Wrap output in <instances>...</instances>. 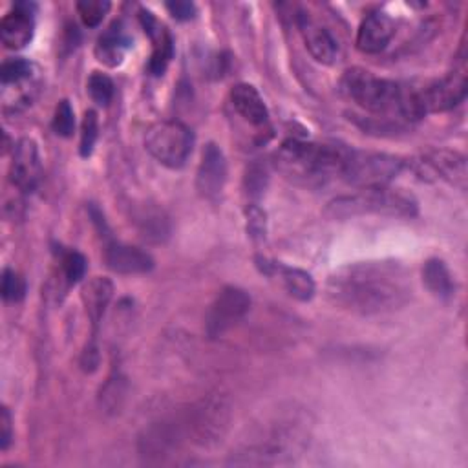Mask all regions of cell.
<instances>
[{
    "label": "cell",
    "mask_w": 468,
    "mask_h": 468,
    "mask_svg": "<svg viewBox=\"0 0 468 468\" xmlns=\"http://www.w3.org/2000/svg\"><path fill=\"white\" fill-rule=\"evenodd\" d=\"M265 170L258 165L250 166L247 170V186H249V192L254 194V192H261L265 188V183H267V177H265Z\"/></svg>",
    "instance_id": "cell-32"
},
{
    "label": "cell",
    "mask_w": 468,
    "mask_h": 468,
    "mask_svg": "<svg viewBox=\"0 0 468 468\" xmlns=\"http://www.w3.org/2000/svg\"><path fill=\"white\" fill-rule=\"evenodd\" d=\"M26 292L24 278L13 269H4L2 274V296L9 302H18Z\"/></svg>",
    "instance_id": "cell-30"
},
{
    "label": "cell",
    "mask_w": 468,
    "mask_h": 468,
    "mask_svg": "<svg viewBox=\"0 0 468 468\" xmlns=\"http://www.w3.org/2000/svg\"><path fill=\"white\" fill-rule=\"evenodd\" d=\"M466 86H468L466 73L463 69L450 71L441 79H435L419 86L424 115L455 108L459 102L464 101Z\"/></svg>",
    "instance_id": "cell-9"
},
{
    "label": "cell",
    "mask_w": 468,
    "mask_h": 468,
    "mask_svg": "<svg viewBox=\"0 0 468 468\" xmlns=\"http://www.w3.org/2000/svg\"><path fill=\"white\" fill-rule=\"evenodd\" d=\"M305 431L298 420H278L232 453L234 464H274L303 448Z\"/></svg>",
    "instance_id": "cell-5"
},
{
    "label": "cell",
    "mask_w": 468,
    "mask_h": 468,
    "mask_svg": "<svg viewBox=\"0 0 468 468\" xmlns=\"http://www.w3.org/2000/svg\"><path fill=\"white\" fill-rule=\"evenodd\" d=\"M325 291L333 305L369 316L404 307L411 298V282L397 261H358L333 272Z\"/></svg>",
    "instance_id": "cell-1"
},
{
    "label": "cell",
    "mask_w": 468,
    "mask_h": 468,
    "mask_svg": "<svg viewBox=\"0 0 468 468\" xmlns=\"http://www.w3.org/2000/svg\"><path fill=\"white\" fill-rule=\"evenodd\" d=\"M62 274L69 285L80 282L86 274V258L77 250H68L62 254Z\"/></svg>",
    "instance_id": "cell-25"
},
{
    "label": "cell",
    "mask_w": 468,
    "mask_h": 468,
    "mask_svg": "<svg viewBox=\"0 0 468 468\" xmlns=\"http://www.w3.org/2000/svg\"><path fill=\"white\" fill-rule=\"evenodd\" d=\"M51 126H53L57 135L69 137L73 133V130H75V113H73V108L68 101H60L57 104Z\"/></svg>",
    "instance_id": "cell-29"
},
{
    "label": "cell",
    "mask_w": 468,
    "mask_h": 468,
    "mask_svg": "<svg viewBox=\"0 0 468 468\" xmlns=\"http://www.w3.org/2000/svg\"><path fill=\"white\" fill-rule=\"evenodd\" d=\"M420 166H424L431 176L444 179L453 186H466V159L457 152L431 150L422 157Z\"/></svg>",
    "instance_id": "cell-16"
},
{
    "label": "cell",
    "mask_w": 468,
    "mask_h": 468,
    "mask_svg": "<svg viewBox=\"0 0 468 468\" xmlns=\"http://www.w3.org/2000/svg\"><path fill=\"white\" fill-rule=\"evenodd\" d=\"M108 9H110V2L106 0H84L77 4V11L88 27L99 26L104 15L108 13Z\"/></svg>",
    "instance_id": "cell-27"
},
{
    "label": "cell",
    "mask_w": 468,
    "mask_h": 468,
    "mask_svg": "<svg viewBox=\"0 0 468 468\" xmlns=\"http://www.w3.org/2000/svg\"><path fill=\"white\" fill-rule=\"evenodd\" d=\"M139 225H141V232L146 239L161 241L165 236H168V221L159 210L143 212L139 216Z\"/></svg>",
    "instance_id": "cell-23"
},
{
    "label": "cell",
    "mask_w": 468,
    "mask_h": 468,
    "mask_svg": "<svg viewBox=\"0 0 468 468\" xmlns=\"http://www.w3.org/2000/svg\"><path fill=\"white\" fill-rule=\"evenodd\" d=\"M130 46V38L119 22H113L97 40L95 55L106 66H117L122 60L124 49Z\"/></svg>",
    "instance_id": "cell-21"
},
{
    "label": "cell",
    "mask_w": 468,
    "mask_h": 468,
    "mask_svg": "<svg viewBox=\"0 0 468 468\" xmlns=\"http://www.w3.org/2000/svg\"><path fill=\"white\" fill-rule=\"evenodd\" d=\"M422 280L431 294L437 298H452L455 291V283L452 280V274L442 260L431 258L422 267Z\"/></svg>",
    "instance_id": "cell-22"
},
{
    "label": "cell",
    "mask_w": 468,
    "mask_h": 468,
    "mask_svg": "<svg viewBox=\"0 0 468 468\" xmlns=\"http://www.w3.org/2000/svg\"><path fill=\"white\" fill-rule=\"evenodd\" d=\"M247 230L252 238L265 236V212L256 205H250L247 208Z\"/></svg>",
    "instance_id": "cell-31"
},
{
    "label": "cell",
    "mask_w": 468,
    "mask_h": 468,
    "mask_svg": "<svg viewBox=\"0 0 468 468\" xmlns=\"http://www.w3.org/2000/svg\"><path fill=\"white\" fill-rule=\"evenodd\" d=\"M40 174L42 166L37 143L27 137L20 139L13 148V159L9 166L11 183L20 192H33L40 183Z\"/></svg>",
    "instance_id": "cell-10"
},
{
    "label": "cell",
    "mask_w": 468,
    "mask_h": 468,
    "mask_svg": "<svg viewBox=\"0 0 468 468\" xmlns=\"http://www.w3.org/2000/svg\"><path fill=\"white\" fill-rule=\"evenodd\" d=\"M35 20L33 5L26 2L15 4V9L9 11L0 22V38L9 49H22L33 38Z\"/></svg>",
    "instance_id": "cell-12"
},
{
    "label": "cell",
    "mask_w": 468,
    "mask_h": 468,
    "mask_svg": "<svg viewBox=\"0 0 468 468\" xmlns=\"http://www.w3.org/2000/svg\"><path fill=\"white\" fill-rule=\"evenodd\" d=\"M0 77L4 84H18L31 77V62L26 58H9L2 64Z\"/></svg>",
    "instance_id": "cell-28"
},
{
    "label": "cell",
    "mask_w": 468,
    "mask_h": 468,
    "mask_svg": "<svg viewBox=\"0 0 468 468\" xmlns=\"http://www.w3.org/2000/svg\"><path fill=\"white\" fill-rule=\"evenodd\" d=\"M404 165V159L399 155L351 148L342 174V181L356 188L386 186L402 172Z\"/></svg>",
    "instance_id": "cell-6"
},
{
    "label": "cell",
    "mask_w": 468,
    "mask_h": 468,
    "mask_svg": "<svg viewBox=\"0 0 468 468\" xmlns=\"http://www.w3.org/2000/svg\"><path fill=\"white\" fill-rule=\"evenodd\" d=\"M99 135V121H97V113L93 110H88L84 113L82 119V126H80V155L88 157L93 152L95 141Z\"/></svg>",
    "instance_id": "cell-26"
},
{
    "label": "cell",
    "mask_w": 468,
    "mask_h": 468,
    "mask_svg": "<svg viewBox=\"0 0 468 468\" xmlns=\"http://www.w3.org/2000/svg\"><path fill=\"white\" fill-rule=\"evenodd\" d=\"M104 261L108 269L119 274H143L154 267V260L139 247L121 241H108L104 249Z\"/></svg>",
    "instance_id": "cell-15"
},
{
    "label": "cell",
    "mask_w": 468,
    "mask_h": 468,
    "mask_svg": "<svg viewBox=\"0 0 468 468\" xmlns=\"http://www.w3.org/2000/svg\"><path fill=\"white\" fill-rule=\"evenodd\" d=\"M417 199L402 188L373 186L358 188L349 196L335 197L325 207V216L331 219H349L356 216H389V218H413L417 214Z\"/></svg>",
    "instance_id": "cell-4"
},
{
    "label": "cell",
    "mask_w": 468,
    "mask_h": 468,
    "mask_svg": "<svg viewBox=\"0 0 468 468\" xmlns=\"http://www.w3.org/2000/svg\"><path fill=\"white\" fill-rule=\"evenodd\" d=\"M232 108L250 124L263 126L269 121V110L260 91L247 82H239L230 90Z\"/></svg>",
    "instance_id": "cell-17"
},
{
    "label": "cell",
    "mask_w": 468,
    "mask_h": 468,
    "mask_svg": "<svg viewBox=\"0 0 468 468\" xmlns=\"http://www.w3.org/2000/svg\"><path fill=\"white\" fill-rule=\"evenodd\" d=\"M88 93L93 102H97L99 106H106L113 97L112 79L101 71H93L88 79Z\"/></svg>",
    "instance_id": "cell-24"
},
{
    "label": "cell",
    "mask_w": 468,
    "mask_h": 468,
    "mask_svg": "<svg viewBox=\"0 0 468 468\" xmlns=\"http://www.w3.org/2000/svg\"><path fill=\"white\" fill-rule=\"evenodd\" d=\"M141 20L144 26V31L150 35L152 42H154V49H152V57L148 62V69L154 75H163V71L166 69L170 58H172V38L168 35V31L152 16V13H141Z\"/></svg>",
    "instance_id": "cell-19"
},
{
    "label": "cell",
    "mask_w": 468,
    "mask_h": 468,
    "mask_svg": "<svg viewBox=\"0 0 468 468\" xmlns=\"http://www.w3.org/2000/svg\"><path fill=\"white\" fill-rule=\"evenodd\" d=\"M227 181V161L221 148L208 143L201 154V161L196 174V188L207 199H216Z\"/></svg>",
    "instance_id": "cell-11"
},
{
    "label": "cell",
    "mask_w": 468,
    "mask_h": 468,
    "mask_svg": "<svg viewBox=\"0 0 468 468\" xmlns=\"http://www.w3.org/2000/svg\"><path fill=\"white\" fill-rule=\"evenodd\" d=\"M351 148L340 143H313L289 139L276 154V166L291 179L305 185H324L342 179Z\"/></svg>",
    "instance_id": "cell-3"
},
{
    "label": "cell",
    "mask_w": 468,
    "mask_h": 468,
    "mask_svg": "<svg viewBox=\"0 0 468 468\" xmlns=\"http://www.w3.org/2000/svg\"><path fill=\"white\" fill-rule=\"evenodd\" d=\"M144 146L161 165L181 168L192 152L194 133L181 121H161L148 128Z\"/></svg>",
    "instance_id": "cell-7"
},
{
    "label": "cell",
    "mask_w": 468,
    "mask_h": 468,
    "mask_svg": "<svg viewBox=\"0 0 468 468\" xmlns=\"http://www.w3.org/2000/svg\"><path fill=\"white\" fill-rule=\"evenodd\" d=\"M166 9L170 11V15L177 20H190L194 15H196V5L192 2H183V0H177V2H168L166 4Z\"/></svg>",
    "instance_id": "cell-33"
},
{
    "label": "cell",
    "mask_w": 468,
    "mask_h": 468,
    "mask_svg": "<svg viewBox=\"0 0 468 468\" xmlns=\"http://www.w3.org/2000/svg\"><path fill=\"white\" fill-rule=\"evenodd\" d=\"M340 91L362 110L397 122L424 117L419 86L377 77L364 68H349L340 79Z\"/></svg>",
    "instance_id": "cell-2"
},
{
    "label": "cell",
    "mask_w": 468,
    "mask_h": 468,
    "mask_svg": "<svg viewBox=\"0 0 468 468\" xmlns=\"http://www.w3.org/2000/svg\"><path fill=\"white\" fill-rule=\"evenodd\" d=\"M250 309V296L239 287H225L218 292L205 318V331L210 338L223 336Z\"/></svg>",
    "instance_id": "cell-8"
},
{
    "label": "cell",
    "mask_w": 468,
    "mask_h": 468,
    "mask_svg": "<svg viewBox=\"0 0 468 468\" xmlns=\"http://www.w3.org/2000/svg\"><path fill=\"white\" fill-rule=\"evenodd\" d=\"M298 27H300L302 38H303L305 48L309 49L311 57L316 62L333 64L335 58L338 57V42L331 35V31L327 27L320 26L316 20H313L305 13L298 15Z\"/></svg>",
    "instance_id": "cell-13"
},
{
    "label": "cell",
    "mask_w": 468,
    "mask_h": 468,
    "mask_svg": "<svg viewBox=\"0 0 468 468\" xmlns=\"http://www.w3.org/2000/svg\"><path fill=\"white\" fill-rule=\"evenodd\" d=\"M258 265H261V263H258ZM261 271H265L267 274H278L285 291L300 302H307L314 296V291H316L314 280L311 278L309 272H305L298 267H287V265H282V263L263 260Z\"/></svg>",
    "instance_id": "cell-18"
},
{
    "label": "cell",
    "mask_w": 468,
    "mask_h": 468,
    "mask_svg": "<svg viewBox=\"0 0 468 468\" xmlns=\"http://www.w3.org/2000/svg\"><path fill=\"white\" fill-rule=\"evenodd\" d=\"M112 294H113V285L108 278H93L90 280L86 285H84V291H82V302H84V307H86V314L91 322V329H93V338L91 342H95V333H97V327L104 316V311L112 300Z\"/></svg>",
    "instance_id": "cell-20"
},
{
    "label": "cell",
    "mask_w": 468,
    "mask_h": 468,
    "mask_svg": "<svg viewBox=\"0 0 468 468\" xmlns=\"http://www.w3.org/2000/svg\"><path fill=\"white\" fill-rule=\"evenodd\" d=\"M395 35V22L382 11L369 13L358 26L356 48L362 53H380Z\"/></svg>",
    "instance_id": "cell-14"
},
{
    "label": "cell",
    "mask_w": 468,
    "mask_h": 468,
    "mask_svg": "<svg viewBox=\"0 0 468 468\" xmlns=\"http://www.w3.org/2000/svg\"><path fill=\"white\" fill-rule=\"evenodd\" d=\"M11 424H13L11 413L4 406L2 411H0V448L2 450H7V446L11 442V437H13V426Z\"/></svg>",
    "instance_id": "cell-34"
}]
</instances>
